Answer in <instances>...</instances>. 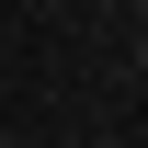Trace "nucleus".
I'll list each match as a JSON object with an SVG mask.
<instances>
[{
    "label": "nucleus",
    "instance_id": "nucleus-1",
    "mask_svg": "<svg viewBox=\"0 0 148 148\" xmlns=\"http://www.w3.org/2000/svg\"><path fill=\"white\" fill-rule=\"evenodd\" d=\"M137 69H148V0H137Z\"/></svg>",
    "mask_w": 148,
    "mask_h": 148
}]
</instances>
